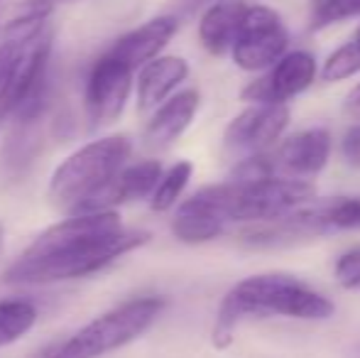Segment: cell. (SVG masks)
Listing matches in <instances>:
<instances>
[{"instance_id": "cell-27", "label": "cell", "mask_w": 360, "mask_h": 358, "mask_svg": "<svg viewBox=\"0 0 360 358\" xmlns=\"http://www.w3.org/2000/svg\"><path fill=\"white\" fill-rule=\"evenodd\" d=\"M201 3H206V0H181V5H184L186 10H194L196 5H201Z\"/></svg>"}, {"instance_id": "cell-30", "label": "cell", "mask_w": 360, "mask_h": 358, "mask_svg": "<svg viewBox=\"0 0 360 358\" xmlns=\"http://www.w3.org/2000/svg\"><path fill=\"white\" fill-rule=\"evenodd\" d=\"M49 5H54V3H76V0H47Z\"/></svg>"}, {"instance_id": "cell-5", "label": "cell", "mask_w": 360, "mask_h": 358, "mask_svg": "<svg viewBox=\"0 0 360 358\" xmlns=\"http://www.w3.org/2000/svg\"><path fill=\"white\" fill-rule=\"evenodd\" d=\"M314 196L316 186L309 179H228V219L231 224H267L307 206Z\"/></svg>"}, {"instance_id": "cell-2", "label": "cell", "mask_w": 360, "mask_h": 358, "mask_svg": "<svg viewBox=\"0 0 360 358\" xmlns=\"http://www.w3.org/2000/svg\"><path fill=\"white\" fill-rule=\"evenodd\" d=\"M336 305L321 292L311 290L292 275H252L226 292L218 307L211 341L216 349H228L233 334L245 319L260 317H289V319L323 321L331 319Z\"/></svg>"}, {"instance_id": "cell-29", "label": "cell", "mask_w": 360, "mask_h": 358, "mask_svg": "<svg viewBox=\"0 0 360 358\" xmlns=\"http://www.w3.org/2000/svg\"><path fill=\"white\" fill-rule=\"evenodd\" d=\"M353 42H356V44H358V47H360V25H358L356 34H353Z\"/></svg>"}, {"instance_id": "cell-21", "label": "cell", "mask_w": 360, "mask_h": 358, "mask_svg": "<svg viewBox=\"0 0 360 358\" xmlns=\"http://www.w3.org/2000/svg\"><path fill=\"white\" fill-rule=\"evenodd\" d=\"M358 72H360V47L351 39V42L341 44V47L333 49L326 57L321 69V79L328 84H338L356 77Z\"/></svg>"}, {"instance_id": "cell-28", "label": "cell", "mask_w": 360, "mask_h": 358, "mask_svg": "<svg viewBox=\"0 0 360 358\" xmlns=\"http://www.w3.org/2000/svg\"><path fill=\"white\" fill-rule=\"evenodd\" d=\"M351 358H360V341L351 349Z\"/></svg>"}, {"instance_id": "cell-32", "label": "cell", "mask_w": 360, "mask_h": 358, "mask_svg": "<svg viewBox=\"0 0 360 358\" xmlns=\"http://www.w3.org/2000/svg\"><path fill=\"white\" fill-rule=\"evenodd\" d=\"M0 3H3V0H0Z\"/></svg>"}, {"instance_id": "cell-6", "label": "cell", "mask_w": 360, "mask_h": 358, "mask_svg": "<svg viewBox=\"0 0 360 358\" xmlns=\"http://www.w3.org/2000/svg\"><path fill=\"white\" fill-rule=\"evenodd\" d=\"M289 32L280 13L267 5H248V13L231 44V57L245 72L270 69L287 54Z\"/></svg>"}, {"instance_id": "cell-11", "label": "cell", "mask_w": 360, "mask_h": 358, "mask_svg": "<svg viewBox=\"0 0 360 358\" xmlns=\"http://www.w3.org/2000/svg\"><path fill=\"white\" fill-rule=\"evenodd\" d=\"M316 79V59L311 52H287L270 67L265 77L250 82L240 91L243 101L250 103H287L304 94Z\"/></svg>"}, {"instance_id": "cell-31", "label": "cell", "mask_w": 360, "mask_h": 358, "mask_svg": "<svg viewBox=\"0 0 360 358\" xmlns=\"http://www.w3.org/2000/svg\"><path fill=\"white\" fill-rule=\"evenodd\" d=\"M0 248H3V224H0Z\"/></svg>"}, {"instance_id": "cell-26", "label": "cell", "mask_w": 360, "mask_h": 358, "mask_svg": "<svg viewBox=\"0 0 360 358\" xmlns=\"http://www.w3.org/2000/svg\"><path fill=\"white\" fill-rule=\"evenodd\" d=\"M346 110L351 115H356V118H360V84L346 96Z\"/></svg>"}, {"instance_id": "cell-3", "label": "cell", "mask_w": 360, "mask_h": 358, "mask_svg": "<svg viewBox=\"0 0 360 358\" xmlns=\"http://www.w3.org/2000/svg\"><path fill=\"white\" fill-rule=\"evenodd\" d=\"M133 145L125 135H110L84 145L69 155L49 181V199L59 211L69 216L94 214L98 201L118 177L120 170L128 165Z\"/></svg>"}, {"instance_id": "cell-25", "label": "cell", "mask_w": 360, "mask_h": 358, "mask_svg": "<svg viewBox=\"0 0 360 358\" xmlns=\"http://www.w3.org/2000/svg\"><path fill=\"white\" fill-rule=\"evenodd\" d=\"M341 150H343V158H346L348 165L360 167V125H353V128L346 130Z\"/></svg>"}, {"instance_id": "cell-1", "label": "cell", "mask_w": 360, "mask_h": 358, "mask_svg": "<svg viewBox=\"0 0 360 358\" xmlns=\"http://www.w3.org/2000/svg\"><path fill=\"white\" fill-rule=\"evenodd\" d=\"M147 241V231L125 229L115 211L76 214L42 231L5 270L3 280L8 285H49L94 275Z\"/></svg>"}, {"instance_id": "cell-12", "label": "cell", "mask_w": 360, "mask_h": 358, "mask_svg": "<svg viewBox=\"0 0 360 358\" xmlns=\"http://www.w3.org/2000/svg\"><path fill=\"white\" fill-rule=\"evenodd\" d=\"M176 30H179V20L174 15H160V18H152L150 23H145L143 27L115 39L113 47L105 54L120 62L123 67H128L130 72H138L147 62L160 57V52L176 34Z\"/></svg>"}, {"instance_id": "cell-23", "label": "cell", "mask_w": 360, "mask_h": 358, "mask_svg": "<svg viewBox=\"0 0 360 358\" xmlns=\"http://www.w3.org/2000/svg\"><path fill=\"white\" fill-rule=\"evenodd\" d=\"M333 277L338 280V285L346 290H360V245L351 248L336 260L333 265Z\"/></svg>"}, {"instance_id": "cell-4", "label": "cell", "mask_w": 360, "mask_h": 358, "mask_svg": "<svg viewBox=\"0 0 360 358\" xmlns=\"http://www.w3.org/2000/svg\"><path fill=\"white\" fill-rule=\"evenodd\" d=\"M165 309L160 297H138L96 317L72 339L44 346L32 358H101L143 336Z\"/></svg>"}, {"instance_id": "cell-9", "label": "cell", "mask_w": 360, "mask_h": 358, "mask_svg": "<svg viewBox=\"0 0 360 358\" xmlns=\"http://www.w3.org/2000/svg\"><path fill=\"white\" fill-rule=\"evenodd\" d=\"M133 74L135 72H130L105 52L94 62L84 91L86 115L94 128H103L120 118L133 89Z\"/></svg>"}, {"instance_id": "cell-18", "label": "cell", "mask_w": 360, "mask_h": 358, "mask_svg": "<svg viewBox=\"0 0 360 358\" xmlns=\"http://www.w3.org/2000/svg\"><path fill=\"white\" fill-rule=\"evenodd\" d=\"M191 174H194V165H191L189 160H179V162L172 165L167 172H162V177H160V181H157L155 191L150 194L152 211H157V214H162V211H169L172 206L179 201V196L184 194Z\"/></svg>"}, {"instance_id": "cell-7", "label": "cell", "mask_w": 360, "mask_h": 358, "mask_svg": "<svg viewBox=\"0 0 360 358\" xmlns=\"http://www.w3.org/2000/svg\"><path fill=\"white\" fill-rule=\"evenodd\" d=\"M228 181L199 189L176 209L172 234L189 245L209 243L228 229Z\"/></svg>"}, {"instance_id": "cell-15", "label": "cell", "mask_w": 360, "mask_h": 358, "mask_svg": "<svg viewBox=\"0 0 360 358\" xmlns=\"http://www.w3.org/2000/svg\"><path fill=\"white\" fill-rule=\"evenodd\" d=\"M162 165L157 160H143V162L125 165L118 172V177L110 181L105 194L98 201V211H113L118 204H130V201H140L155 191L157 181L162 177Z\"/></svg>"}, {"instance_id": "cell-22", "label": "cell", "mask_w": 360, "mask_h": 358, "mask_svg": "<svg viewBox=\"0 0 360 358\" xmlns=\"http://www.w3.org/2000/svg\"><path fill=\"white\" fill-rule=\"evenodd\" d=\"M360 18V0H316L311 15V30H323L343 20Z\"/></svg>"}, {"instance_id": "cell-10", "label": "cell", "mask_w": 360, "mask_h": 358, "mask_svg": "<svg viewBox=\"0 0 360 358\" xmlns=\"http://www.w3.org/2000/svg\"><path fill=\"white\" fill-rule=\"evenodd\" d=\"M289 125L287 103H252L228 123L226 148L240 155H260L275 148Z\"/></svg>"}, {"instance_id": "cell-19", "label": "cell", "mask_w": 360, "mask_h": 358, "mask_svg": "<svg viewBox=\"0 0 360 358\" xmlns=\"http://www.w3.org/2000/svg\"><path fill=\"white\" fill-rule=\"evenodd\" d=\"M37 321V309L27 300L0 302V346H8L25 336Z\"/></svg>"}, {"instance_id": "cell-13", "label": "cell", "mask_w": 360, "mask_h": 358, "mask_svg": "<svg viewBox=\"0 0 360 358\" xmlns=\"http://www.w3.org/2000/svg\"><path fill=\"white\" fill-rule=\"evenodd\" d=\"M199 103H201V96L196 89H184L179 94L169 96L167 101H162L143 133L147 148L150 150L169 148L191 125L196 110H199Z\"/></svg>"}, {"instance_id": "cell-14", "label": "cell", "mask_w": 360, "mask_h": 358, "mask_svg": "<svg viewBox=\"0 0 360 358\" xmlns=\"http://www.w3.org/2000/svg\"><path fill=\"white\" fill-rule=\"evenodd\" d=\"M186 77H189V64L181 57H155L147 62L138 74V108H157Z\"/></svg>"}, {"instance_id": "cell-20", "label": "cell", "mask_w": 360, "mask_h": 358, "mask_svg": "<svg viewBox=\"0 0 360 358\" xmlns=\"http://www.w3.org/2000/svg\"><path fill=\"white\" fill-rule=\"evenodd\" d=\"M326 231H351L360 229V196H338L319 206Z\"/></svg>"}, {"instance_id": "cell-24", "label": "cell", "mask_w": 360, "mask_h": 358, "mask_svg": "<svg viewBox=\"0 0 360 358\" xmlns=\"http://www.w3.org/2000/svg\"><path fill=\"white\" fill-rule=\"evenodd\" d=\"M39 32H42V30H39ZM25 42H27V39H5V42L0 44V87H3V82L8 79L10 69H13L15 59H18Z\"/></svg>"}, {"instance_id": "cell-8", "label": "cell", "mask_w": 360, "mask_h": 358, "mask_svg": "<svg viewBox=\"0 0 360 358\" xmlns=\"http://www.w3.org/2000/svg\"><path fill=\"white\" fill-rule=\"evenodd\" d=\"M331 158V135L323 128L302 130L289 135L277 148L262 153L267 177L311 179L328 165Z\"/></svg>"}, {"instance_id": "cell-17", "label": "cell", "mask_w": 360, "mask_h": 358, "mask_svg": "<svg viewBox=\"0 0 360 358\" xmlns=\"http://www.w3.org/2000/svg\"><path fill=\"white\" fill-rule=\"evenodd\" d=\"M37 120H18V128L10 133L0 150V181H20L34 158L42 150V133L37 128Z\"/></svg>"}, {"instance_id": "cell-16", "label": "cell", "mask_w": 360, "mask_h": 358, "mask_svg": "<svg viewBox=\"0 0 360 358\" xmlns=\"http://www.w3.org/2000/svg\"><path fill=\"white\" fill-rule=\"evenodd\" d=\"M245 13H248V3H243V0H221V3H214L201 15V23H199L201 44L211 54L231 52V44L236 39L238 30H240Z\"/></svg>"}]
</instances>
